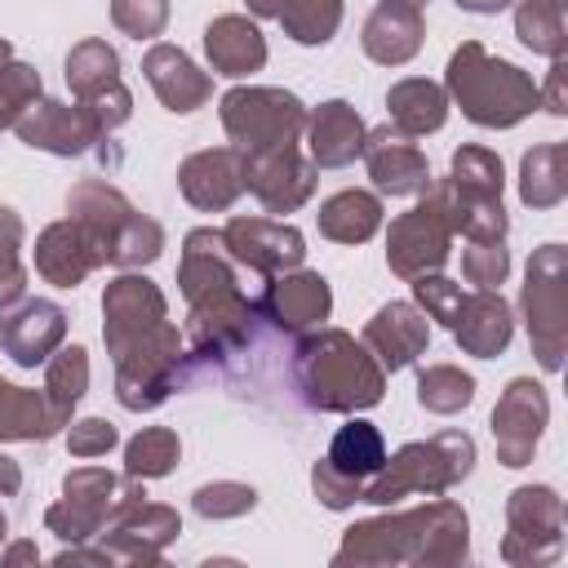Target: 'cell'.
I'll return each mask as SVG.
<instances>
[{
	"label": "cell",
	"instance_id": "6da1fadb",
	"mask_svg": "<svg viewBox=\"0 0 568 568\" xmlns=\"http://www.w3.org/2000/svg\"><path fill=\"white\" fill-rule=\"evenodd\" d=\"M102 337L115 364V399L129 413L160 408L186 386V342L169 320L160 284L146 275H115L102 293Z\"/></svg>",
	"mask_w": 568,
	"mask_h": 568
},
{
	"label": "cell",
	"instance_id": "7a4b0ae2",
	"mask_svg": "<svg viewBox=\"0 0 568 568\" xmlns=\"http://www.w3.org/2000/svg\"><path fill=\"white\" fill-rule=\"evenodd\" d=\"M266 280L244 271L222 231L195 226L182 240V262H178V288L186 297V382L200 377L204 368L240 355L253 342V297Z\"/></svg>",
	"mask_w": 568,
	"mask_h": 568
},
{
	"label": "cell",
	"instance_id": "3957f363",
	"mask_svg": "<svg viewBox=\"0 0 568 568\" xmlns=\"http://www.w3.org/2000/svg\"><path fill=\"white\" fill-rule=\"evenodd\" d=\"M470 550V519L444 493L426 506L351 524L333 564H462Z\"/></svg>",
	"mask_w": 568,
	"mask_h": 568
},
{
	"label": "cell",
	"instance_id": "277c9868",
	"mask_svg": "<svg viewBox=\"0 0 568 568\" xmlns=\"http://www.w3.org/2000/svg\"><path fill=\"white\" fill-rule=\"evenodd\" d=\"M293 386L315 413H364L386 395V368L346 328H315L293 351Z\"/></svg>",
	"mask_w": 568,
	"mask_h": 568
},
{
	"label": "cell",
	"instance_id": "5b68a950",
	"mask_svg": "<svg viewBox=\"0 0 568 568\" xmlns=\"http://www.w3.org/2000/svg\"><path fill=\"white\" fill-rule=\"evenodd\" d=\"M444 93L479 129H515L537 106L532 75L506 58H493L479 40H466L462 49H453L444 71Z\"/></svg>",
	"mask_w": 568,
	"mask_h": 568
},
{
	"label": "cell",
	"instance_id": "8992f818",
	"mask_svg": "<svg viewBox=\"0 0 568 568\" xmlns=\"http://www.w3.org/2000/svg\"><path fill=\"white\" fill-rule=\"evenodd\" d=\"M67 213H71V222L93 240L102 266H124V271H133V266L155 262L160 248H164L160 222L142 217V213L129 204V195H124L120 186H111L106 178H84V182H75L71 195H67Z\"/></svg>",
	"mask_w": 568,
	"mask_h": 568
},
{
	"label": "cell",
	"instance_id": "52a82bcc",
	"mask_svg": "<svg viewBox=\"0 0 568 568\" xmlns=\"http://www.w3.org/2000/svg\"><path fill=\"white\" fill-rule=\"evenodd\" d=\"M470 470H475V439L466 430H439L430 439H413L399 453H390L382 470L364 484L359 501L395 506L399 497H413V493L439 497L453 484H462Z\"/></svg>",
	"mask_w": 568,
	"mask_h": 568
},
{
	"label": "cell",
	"instance_id": "ba28073f",
	"mask_svg": "<svg viewBox=\"0 0 568 568\" xmlns=\"http://www.w3.org/2000/svg\"><path fill=\"white\" fill-rule=\"evenodd\" d=\"M146 479L133 475H115L106 466H80L62 479V501H53L44 510V528L58 532L62 541H89L111 532L133 506L146 501Z\"/></svg>",
	"mask_w": 568,
	"mask_h": 568
},
{
	"label": "cell",
	"instance_id": "9c48e42d",
	"mask_svg": "<svg viewBox=\"0 0 568 568\" xmlns=\"http://www.w3.org/2000/svg\"><path fill=\"white\" fill-rule=\"evenodd\" d=\"M519 306H524V324H528L537 364L546 373H559L564 355H568V248L564 244L532 248Z\"/></svg>",
	"mask_w": 568,
	"mask_h": 568
},
{
	"label": "cell",
	"instance_id": "30bf717a",
	"mask_svg": "<svg viewBox=\"0 0 568 568\" xmlns=\"http://www.w3.org/2000/svg\"><path fill=\"white\" fill-rule=\"evenodd\" d=\"M222 129L235 151H275L293 146L306 129V106L288 89H266V84H240L222 93Z\"/></svg>",
	"mask_w": 568,
	"mask_h": 568
},
{
	"label": "cell",
	"instance_id": "8fae6325",
	"mask_svg": "<svg viewBox=\"0 0 568 568\" xmlns=\"http://www.w3.org/2000/svg\"><path fill=\"white\" fill-rule=\"evenodd\" d=\"M382 462H386V439H382V430H377L373 422H364V417H351L346 426H337L328 453L315 462L311 488H315V497H320L328 510H346V506L359 501L364 484L382 470Z\"/></svg>",
	"mask_w": 568,
	"mask_h": 568
},
{
	"label": "cell",
	"instance_id": "7c38bea8",
	"mask_svg": "<svg viewBox=\"0 0 568 568\" xmlns=\"http://www.w3.org/2000/svg\"><path fill=\"white\" fill-rule=\"evenodd\" d=\"M564 555V497L550 484H524L506 501V564H555Z\"/></svg>",
	"mask_w": 568,
	"mask_h": 568
},
{
	"label": "cell",
	"instance_id": "4fadbf2b",
	"mask_svg": "<svg viewBox=\"0 0 568 568\" xmlns=\"http://www.w3.org/2000/svg\"><path fill=\"white\" fill-rule=\"evenodd\" d=\"M182 519L173 506L142 501L133 506L111 532H102V546H71L58 555V564H160L164 546L178 541Z\"/></svg>",
	"mask_w": 568,
	"mask_h": 568
},
{
	"label": "cell",
	"instance_id": "5bb4252c",
	"mask_svg": "<svg viewBox=\"0 0 568 568\" xmlns=\"http://www.w3.org/2000/svg\"><path fill=\"white\" fill-rule=\"evenodd\" d=\"M448 248H453V222H448L439 195L426 186L422 200L390 222V231H386V266L399 280H417V275L439 271L448 262Z\"/></svg>",
	"mask_w": 568,
	"mask_h": 568
},
{
	"label": "cell",
	"instance_id": "9a60e30c",
	"mask_svg": "<svg viewBox=\"0 0 568 568\" xmlns=\"http://www.w3.org/2000/svg\"><path fill=\"white\" fill-rule=\"evenodd\" d=\"M67 84L75 93V102L106 129L115 133L129 115H133V93L120 80V53L106 40H80L67 53Z\"/></svg>",
	"mask_w": 568,
	"mask_h": 568
},
{
	"label": "cell",
	"instance_id": "2e32d148",
	"mask_svg": "<svg viewBox=\"0 0 568 568\" xmlns=\"http://www.w3.org/2000/svg\"><path fill=\"white\" fill-rule=\"evenodd\" d=\"M13 133H18L31 151H49V155H62V160L89 155V151H98V155L106 160L102 142H111V133H106L80 102H53V98H36V102L13 120Z\"/></svg>",
	"mask_w": 568,
	"mask_h": 568
},
{
	"label": "cell",
	"instance_id": "e0dca14e",
	"mask_svg": "<svg viewBox=\"0 0 568 568\" xmlns=\"http://www.w3.org/2000/svg\"><path fill=\"white\" fill-rule=\"evenodd\" d=\"M244 155V191L266 213H297L315 195V164L302 155V146H275V151H240Z\"/></svg>",
	"mask_w": 568,
	"mask_h": 568
},
{
	"label": "cell",
	"instance_id": "ac0fdd59",
	"mask_svg": "<svg viewBox=\"0 0 568 568\" xmlns=\"http://www.w3.org/2000/svg\"><path fill=\"white\" fill-rule=\"evenodd\" d=\"M253 311L257 320H271L280 333H306V328H320L333 311V288L320 271H280L271 275L257 297H253Z\"/></svg>",
	"mask_w": 568,
	"mask_h": 568
},
{
	"label": "cell",
	"instance_id": "d6986e66",
	"mask_svg": "<svg viewBox=\"0 0 568 568\" xmlns=\"http://www.w3.org/2000/svg\"><path fill=\"white\" fill-rule=\"evenodd\" d=\"M550 422V399L546 386L532 377H515L497 408H493V444H497V462L501 466H528L537 453V439Z\"/></svg>",
	"mask_w": 568,
	"mask_h": 568
},
{
	"label": "cell",
	"instance_id": "ffe728a7",
	"mask_svg": "<svg viewBox=\"0 0 568 568\" xmlns=\"http://www.w3.org/2000/svg\"><path fill=\"white\" fill-rule=\"evenodd\" d=\"M222 240H226L231 257L244 271L262 275V280H271L280 271H293L306 257L302 231L288 226V222H275V217H231L222 226Z\"/></svg>",
	"mask_w": 568,
	"mask_h": 568
},
{
	"label": "cell",
	"instance_id": "44dd1931",
	"mask_svg": "<svg viewBox=\"0 0 568 568\" xmlns=\"http://www.w3.org/2000/svg\"><path fill=\"white\" fill-rule=\"evenodd\" d=\"M359 155H364L368 178H373V186L382 195H422L430 186L426 151L417 146V138H408L390 120L364 133V151Z\"/></svg>",
	"mask_w": 568,
	"mask_h": 568
},
{
	"label": "cell",
	"instance_id": "7402d4cb",
	"mask_svg": "<svg viewBox=\"0 0 568 568\" xmlns=\"http://www.w3.org/2000/svg\"><path fill=\"white\" fill-rule=\"evenodd\" d=\"M67 337V311L49 297H18L13 306L0 311V351L22 364L36 368L44 364Z\"/></svg>",
	"mask_w": 568,
	"mask_h": 568
},
{
	"label": "cell",
	"instance_id": "603a6c76",
	"mask_svg": "<svg viewBox=\"0 0 568 568\" xmlns=\"http://www.w3.org/2000/svg\"><path fill=\"white\" fill-rule=\"evenodd\" d=\"M178 191L200 213H226L244 195V155L235 146H209L178 164Z\"/></svg>",
	"mask_w": 568,
	"mask_h": 568
},
{
	"label": "cell",
	"instance_id": "cb8c5ba5",
	"mask_svg": "<svg viewBox=\"0 0 568 568\" xmlns=\"http://www.w3.org/2000/svg\"><path fill=\"white\" fill-rule=\"evenodd\" d=\"M359 342L373 351V359L386 373H399V368H408L426 351L430 324H426V315H422L417 302H386V306L373 311V320L364 324V337Z\"/></svg>",
	"mask_w": 568,
	"mask_h": 568
},
{
	"label": "cell",
	"instance_id": "d4e9b609",
	"mask_svg": "<svg viewBox=\"0 0 568 568\" xmlns=\"http://www.w3.org/2000/svg\"><path fill=\"white\" fill-rule=\"evenodd\" d=\"M142 75L155 89V98L164 102V111H173V115H191L213 98V75L200 71L178 44H164V40L142 53Z\"/></svg>",
	"mask_w": 568,
	"mask_h": 568
},
{
	"label": "cell",
	"instance_id": "484cf974",
	"mask_svg": "<svg viewBox=\"0 0 568 568\" xmlns=\"http://www.w3.org/2000/svg\"><path fill=\"white\" fill-rule=\"evenodd\" d=\"M457 337V346L475 359H493L510 346L515 337V315H510V302L497 293V288H475L462 297L457 306V320L448 328Z\"/></svg>",
	"mask_w": 568,
	"mask_h": 568
},
{
	"label": "cell",
	"instance_id": "4316f807",
	"mask_svg": "<svg viewBox=\"0 0 568 568\" xmlns=\"http://www.w3.org/2000/svg\"><path fill=\"white\" fill-rule=\"evenodd\" d=\"M306 146H311V164L315 169H346L359 151H364V120L351 102L328 98L315 111H306Z\"/></svg>",
	"mask_w": 568,
	"mask_h": 568
},
{
	"label": "cell",
	"instance_id": "83f0119b",
	"mask_svg": "<svg viewBox=\"0 0 568 568\" xmlns=\"http://www.w3.org/2000/svg\"><path fill=\"white\" fill-rule=\"evenodd\" d=\"M422 40H426L422 9H408V4H395V0H382L364 18V31H359L364 53L382 67H404L408 58H417Z\"/></svg>",
	"mask_w": 568,
	"mask_h": 568
},
{
	"label": "cell",
	"instance_id": "f1b7e54d",
	"mask_svg": "<svg viewBox=\"0 0 568 568\" xmlns=\"http://www.w3.org/2000/svg\"><path fill=\"white\" fill-rule=\"evenodd\" d=\"M204 53H209L213 75L240 80L266 67V36L244 13H222L204 27Z\"/></svg>",
	"mask_w": 568,
	"mask_h": 568
},
{
	"label": "cell",
	"instance_id": "f546056e",
	"mask_svg": "<svg viewBox=\"0 0 568 568\" xmlns=\"http://www.w3.org/2000/svg\"><path fill=\"white\" fill-rule=\"evenodd\" d=\"M98 266H102V257H98L93 240H89L71 217H67V222H53V226H44V231L36 235V271H40L49 284L75 288V284H84V275L98 271Z\"/></svg>",
	"mask_w": 568,
	"mask_h": 568
},
{
	"label": "cell",
	"instance_id": "4dcf8cb0",
	"mask_svg": "<svg viewBox=\"0 0 568 568\" xmlns=\"http://www.w3.org/2000/svg\"><path fill=\"white\" fill-rule=\"evenodd\" d=\"M62 426H71V422L49 404L44 386L27 390V386H13V382L0 377V444H9V439H31V444L53 439Z\"/></svg>",
	"mask_w": 568,
	"mask_h": 568
},
{
	"label": "cell",
	"instance_id": "1f68e13d",
	"mask_svg": "<svg viewBox=\"0 0 568 568\" xmlns=\"http://www.w3.org/2000/svg\"><path fill=\"white\" fill-rule=\"evenodd\" d=\"M386 111H390V124L395 129H404L408 138H426V133L444 129V120H448V93H444V84H435L426 75H408V80H395L390 84Z\"/></svg>",
	"mask_w": 568,
	"mask_h": 568
},
{
	"label": "cell",
	"instance_id": "d6a6232c",
	"mask_svg": "<svg viewBox=\"0 0 568 568\" xmlns=\"http://www.w3.org/2000/svg\"><path fill=\"white\" fill-rule=\"evenodd\" d=\"M315 217H320V235H328L337 244H364V240H373L382 231L386 209H382V200L373 191L351 186V191L328 195Z\"/></svg>",
	"mask_w": 568,
	"mask_h": 568
},
{
	"label": "cell",
	"instance_id": "836d02e7",
	"mask_svg": "<svg viewBox=\"0 0 568 568\" xmlns=\"http://www.w3.org/2000/svg\"><path fill=\"white\" fill-rule=\"evenodd\" d=\"M568 195V142H541L519 160V200L528 209H555Z\"/></svg>",
	"mask_w": 568,
	"mask_h": 568
},
{
	"label": "cell",
	"instance_id": "e575fe53",
	"mask_svg": "<svg viewBox=\"0 0 568 568\" xmlns=\"http://www.w3.org/2000/svg\"><path fill=\"white\" fill-rule=\"evenodd\" d=\"M515 36L532 53L564 58L568 49V27H564V0H519L515 4Z\"/></svg>",
	"mask_w": 568,
	"mask_h": 568
},
{
	"label": "cell",
	"instance_id": "d590c367",
	"mask_svg": "<svg viewBox=\"0 0 568 568\" xmlns=\"http://www.w3.org/2000/svg\"><path fill=\"white\" fill-rule=\"evenodd\" d=\"M84 390H89V351L84 346H58L44 359V395H49V404L71 422V413L84 399Z\"/></svg>",
	"mask_w": 568,
	"mask_h": 568
},
{
	"label": "cell",
	"instance_id": "8d00e7d4",
	"mask_svg": "<svg viewBox=\"0 0 568 568\" xmlns=\"http://www.w3.org/2000/svg\"><path fill=\"white\" fill-rule=\"evenodd\" d=\"M470 399H475V377L462 373L457 364H426V368L417 373V404H422L426 413L453 417V413H462Z\"/></svg>",
	"mask_w": 568,
	"mask_h": 568
},
{
	"label": "cell",
	"instance_id": "74e56055",
	"mask_svg": "<svg viewBox=\"0 0 568 568\" xmlns=\"http://www.w3.org/2000/svg\"><path fill=\"white\" fill-rule=\"evenodd\" d=\"M182 457V444H178V430L169 426H142L129 444H124V475L133 479H160L178 466Z\"/></svg>",
	"mask_w": 568,
	"mask_h": 568
},
{
	"label": "cell",
	"instance_id": "f35d334b",
	"mask_svg": "<svg viewBox=\"0 0 568 568\" xmlns=\"http://www.w3.org/2000/svg\"><path fill=\"white\" fill-rule=\"evenodd\" d=\"M275 22L297 44H328L342 22V0H280Z\"/></svg>",
	"mask_w": 568,
	"mask_h": 568
},
{
	"label": "cell",
	"instance_id": "ab89813d",
	"mask_svg": "<svg viewBox=\"0 0 568 568\" xmlns=\"http://www.w3.org/2000/svg\"><path fill=\"white\" fill-rule=\"evenodd\" d=\"M448 182H453L457 191L501 200V186H506L501 155L488 151V146H457V151H453V164H448Z\"/></svg>",
	"mask_w": 568,
	"mask_h": 568
},
{
	"label": "cell",
	"instance_id": "60d3db41",
	"mask_svg": "<svg viewBox=\"0 0 568 568\" xmlns=\"http://www.w3.org/2000/svg\"><path fill=\"white\" fill-rule=\"evenodd\" d=\"M22 217L0 204V311L27 297V266H22Z\"/></svg>",
	"mask_w": 568,
	"mask_h": 568
},
{
	"label": "cell",
	"instance_id": "b9f144b4",
	"mask_svg": "<svg viewBox=\"0 0 568 568\" xmlns=\"http://www.w3.org/2000/svg\"><path fill=\"white\" fill-rule=\"evenodd\" d=\"M191 506H195V515H204V519H240V515H248V510L257 506V493H253L248 484L217 479V484L195 488Z\"/></svg>",
	"mask_w": 568,
	"mask_h": 568
},
{
	"label": "cell",
	"instance_id": "7bdbcfd3",
	"mask_svg": "<svg viewBox=\"0 0 568 568\" xmlns=\"http://www.w3.org/2000/svg\"><path fill=\"white\" fill-rule=\"evenodd\" d=\"M40 98V71L27 62H4L0 67V133L13 129V120Z\"/></svg>",
	"mask_w": 568,
	"mask_h": 568
},
{
	"label": "cell",
	"instance_id": "ee69618b",
	"mask_svg": "<svg viewBox=\"0 0 568 568\" xmlns=\"http://www.w3.org/2000/svg\"><path fill=\"white\" fill-rule=\"evenodd\" d=\"M462 275L475 288H497L510 275L506 240H470V248L462 253Z\"/></svg>",
	"mask_w": 568,
	"mask_h": 568
},
{
	"label": "cell",
	"instance_id": "f6af8a7d",
	"mask_svg": "<svg viewBox=\"0 0 568 568\" xmlns=\"http://www.w3.org/2000/svg\"><path fill=\"white\" fill-rule=\"evenodd\" d=\"M413 297H417V306H422L426 320H439L444 328H453L457 306H462L466 293H462V284H453L448 275L430 271V275H417V280H413Z\"/></svg>",
	"mask_w": 568,
	"mask_h": 568
},
{
	"label": "cell",
	"instance_id": "bcb514c9",
	"mask_svg": "<svg viewBox=\"0 0 568 568\" xmlns=\"http://www.w3.org/2000/svg\"><path fill=\"white\" fill-rule=\"evenodd\" d=\"M111 22L133 40H155L169 27V0H111Z\"/></svg>",
	"mask_w": 568,
	"mask_h": 568
},
{
	"label": "cell",
	"instance_id": "7dc6e473",
	"mask_svg": "<svg viewBox=\"0 0 568 568\" xmlns=\"http://www.w3.org/2000/svg\"><path fill=\"white\" fill-rule=\"evenodd\" d=\"M115 444H120V435H115V426L102 422V417L71 422V430H67V448H71V457H106Z\"/></svg>",
	"mask_w": 568,
	"mask_h": 568
},
{
	"label": "cell",
	"instance_id": "c3c4849f",
	"mask_svg": "<svg viewBox=\"0 0 568 568\" xmlns=\"http://www.w3.org/2000/svg\"><path fill=\"white\" fill-rule=\"evenodd\" d=\"M550 80L546 89H537V106H546L550 115H564L568 111V62L564 58H550Z\"/></svg>",
	"mask_w": 568,
	"mask_h": 568
},
{
	"label": "cell",
	"instance_id": "681fc988",
	"mask_svg": "<svg viewBox=\"0 0 568 568\" xmlns=\"http://www.w3.org/2000/svg\"><path fill=\"white\" fill-rule=\"evenodd\" d=\"M22 488V470H18V462L13 457H4L0 453V493L9 497V493H18Z\"/></svg>",
	"mask_w": 568,
	"mask_h": 568
},
{
	"label": "cell",
	"instance_id": "f907efd6",
	"mask_svg": "<svg viewBox=\"0 0 568 568\" xmlns=\"http://www.w3.org/2000/svg\"><path fill=\"white\" fill-rule=\"evenodd\" d=\"M27 559H31V564L40 559V550H36V541H18V546H9V550L0 555V564H27Z\"/></svg>",
	"mask_w": 568,
	"mask_h": 568
},
{
	"label": "cell",
	"instance_id": "816d5d0a",
	"mask_svg": "<svg viewBox=\"0 0 568 568\" xmlns=\"http://www.w3.org/2000/svg\"><path fill=\"white\" fill-rule=\"evenodd\" d=\"M510 0H457V9H466V13H501Z\"/></svg>",
	"mask_w": 568,
	"mask_h": 568
},
{
	"label": "cell",
	"instance_id": "f5cc1de1",
	"mask_svg": "<svg viewBox=\"0 0 568 568\" xmlns=\"http://www.w3.org/2000/svg\"><path fill=\"white\" fill-rule=\"evenodd\" d=\"M244 4L253 18H275V9H280V0H244Z\"/></svg>",
	"mask_w": 568,
	"mask_h": 568
},
{
	"label": "cell",
	"instance_id": "db71d44e",
	"mask_svg": "<svg viewBox=\"0 0 568 568\" xmlns=\"http://www.w3.org/2000/svg\"><path fill=\"white\" fill-rule=\"evenodd\" d=\"M4 62H13V44L0 36V67H4Z\"/></svg>",
	"mask_w": 568,
	"mask_h": 568
},
{
	"label": "cell",
	"instance_id": "11a10c76",
	"mask_svg": "<svg viewBox=\"0 0 568 568\" xmlns=\"http://www.w3.org/2000/svg\"><path fill=\"white\" fill-rule=\"evenodd\" d=\"M395 4H408V9H426V0H395Z\"/></svg>",
	"mask_w": 568,
	"mask_h": 568
},
{
	"label": "cell",
	"instance_id": "9f6ffc18",
	"mask_svg": "<svg viewBox=\"0 0 568 568\" xmlns=\"http://www.w3.org/2000/svg\"><path fill=\"white\" fill-rule=\"evenodd\" d=\"M4 532H9V519H4V510H0V541H4Z\"/></svg>",
	"mask_w": 568,
	"mask_h": 568
}]
</instances>
